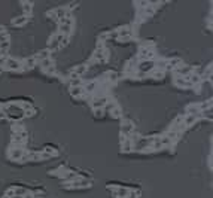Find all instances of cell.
Masks as SVG:
<instances>
[{
	"label": "cell",
	"instance_id": "obj_24",
	"mask_svg": "<svg viewBox=\"0 0 213 198\" xmlns=\"http://www.w3.org/2000/svg\"><path fill=\"white\" fill-rule=\"evenodd\" d=\"M159 143H161V146L164 148V146H170V144H172V140H170L167 136H164V137H159Z\"/></svg>",
	"mask_w": 213,
	"mask_h": 198
},
{
	"label": "cell",
	"instance_id": "obj_20",
	"mask_svg": "<svg viewBox=\"0 0 213 198\" xmlns=\"http://www.w3.org/2000/svg\"><path fill=\"white\" fill-rule=\"evenodd\" d=\"M96 89H97V82H94V81H92V82H88L87 85H85L83 91H85V92H94Z\"/></svg>",
	"mask_w": 213,
	"mask_h": 198
},
{
	"label": "cell",
	"instance_id": "obj_7",
	"mask_svg": "<svg viewBox=\"0 0 213 198\" xmlns=\"http://www.w3.org/2000/svg\"><path fill=\"white\" fill-rule=\"evenodd\" d=\"M174 85H178L180 88H189L192 87V83L189 81H186L185 78H180V76H174Z\"/></svg>",
	"mask_w": 213,
	"mask_h": 198
},
{
	"label": "cell",
	"instance_id": "obj_23",
	"mask_svg": "<svg viewBox=\"0 0 213 198\" xmlns=\"http://www.w3.org/2000/svg\"><path fill=\"white\" fill-rule=\"evenodd\" d=\"M40 67H43L45 70L49 67H52V60L51 58H46V60H42L40 61Z\"/></svg>",
	"mask_w": 213,
	"mask_h": 198
},
{
	"label": "cell",
	"instance_id": "obj_6",
	"mask_svg": "<svg viewBox=\"0 0 213 198\" xmlns=\"http://www.w3.org/2000/svg\"><path fill=\"white\" fill-rule=\"evenodd\" d=\"M131 36H133V31H131L130 27H122V28H119V31H118V37L121 40H128Z\"/></svg>",
	"mask_w": 213,
	"mask_h": 198
},
{
	"label": "cell",
	"instance_id": "obj_10",
	"mask_svg": "<svg viewBox=\"0 0 213 198\" xmlns=\"http://www.w3.org/2000/svg\"><path fill=\"white\" fill-rule=\"evenodd\" d=\"M89 182L87 180V179H82V177H78L76 180H73L72 182V186L73 188H85V186H88Z\"/></svg>",
	"mask_w": 213,
	"mask_h": 198
},
{
	"label": "cell",
	"instance_id": "obj_5",
	"mask_svg": "<svg viewBox=\"0 0 213 198\" xmlns=\"http://www.w3.org/2000/svg\"><path fill=\"white\" fill-rule=\"evenodd\" d=\"M5 68H6V70H20V68H21V63L17 61L15 58H6Z\"/></svg>",
	"mask_w": 213,
	"mask_h": 198
},
{
	"label": "cell",
	"instance_id": "obj_13",
	"mask_svg": "<svg viewBox=\"0 0 213 198\" xmlns=\"http://www.w3.org/2000/svg\"><path fill=\"white\" fill-rule=\"evenodd\" d=\"M52 14L57 16V20L60 21V20H63V18H66V15H67V9H66V7H57L55 12H52Z\"/></svg>",
	"mask_w": 213,
	"mask_h": 198
},
{
	"label": "cell",
	"instance_id": "obj_26",
	"mask_svg": "<svg viewBox=\"0 0 213 198\" xmlns=\"http://www.w3.org/2000/svg\"><path fill=\"white\" fill-rule=\"evenodd\" d=\"M200 110L203 112V110H206V109H212V100H209V101H204L203 104H200L198 106Z\"/></svg>",
	"mask_w": 213,
	"mask_h": 198
},
{
	"label": "cell",
	"instance_id": "obj_9",
	"mask_svg": "<svg viewBox=\"0 0 213 198\" xmlns=\"http://www.w3.org/2000/svg\"><path fill=\"white\" fill-rule=\"evenodd\" d=\"M128 191H130V189H127V188H124V186H122V188H115V189L112 191V194H113V195H116L118 198H127Z\"/></svg>",
	"mask_w": 213,
	"mask_h": 198
},
{
	"label": "cell",
	"instance_id": "obj_3",
	"mask_svg": "<svg viewBox=\"0 0 213 198\" xmlns=\"http://www.w3.org/2000/svg\"><path fill=\"white\" fill-rule=\"evenodd\" d=\"M24 157H26V152L22 148H11L9 150V158L12 161H21Z\"/></svg>",
	"mask_w": 213,
	"mask_h": 198
},
{
	"label": "cell",
	"instance_id": "obj_35",
	"mask_svg": "<svg viewBox=\"0 0 213 198\" xmlns=\"http://www.w3.org/2000/svg\"><path fill=\"white\" fill-rule=\"evenodd\" d=\"M46 73H48V75H55L57 70H55L54 67H49V68H46Z\"/></svg>",
	"mask_w": 213,
	"mask_h": 198
},
{
	"label": "cell",
	"instance_id": "obj_21",
	"mask_svg": "<svg viewBox=\"0 0 213 198\" xmlns=\"http://www.w3.org/2000/svg\"><path fill=\"white\" fill-rule=\"evenodd\" d=\"M14 194H15V197H24V195H27L28 194V191L26 189V188H15Z\"/></svg>",
	"mask_w": 213,
	"mask_h": 198
},
{
	"label": "cell",
	"instance_id": "obj_1",
	"mask_svg": "<svg viewBox=\"0 0 213 198\" xmlns=\"http://www.w3.org/2000/svg\"><path fill=\"white\" fill-rule=\"evenodd\" d=\"M6 116L11 118V119H15V121H20L24 118V110L21 107V104H9L6 107Z\"/></svg>",
	"mask_w": 213,
	"mask_h": 198
},
{
	"label": "cell",
	"instance_id": "obj_8",
	"mask_svg": "<svg viewBox=\"0 0 213 198\" xmlns=\"http://www.w3.org/2000/svg\"><path fill=\"white\" fill-rule=\"evenodd\" d=\"M61 37H63V34H57V36H54L48 43V49H57L58 48L60 43H61Z\"/></svg>",
	"mask_w": 213,
	"mask_h": 198
},
{
	"label": "cell",
	"instance_id": "obj_11",
	"mask_svg": "<svg viewBox=\"0 0 213 198\" xmlns=\"http://www.w3.org/2000/svg\"><path fill=\"white\" fill-rule=\"evenodd\" d=\"M186 113L188 115H194V116H198L201 113V110H200L198 104H189L188 107H186Z\"/></svg>",
	"mask_w": 213,
	"mask_h": 198
},
{
	"label": "cell",
	"instance_id": "obj_39",
	"mask_svg": "<svg viewBox=\"0 0 213 198\" xmlns=\"http://www.w3.org/2000/svg\"><path fill=\"white\" fill-rule=\"evenodd\" d=\"M3 31H5V28H3L2 26H0V33H3Z\"/></svg>",
	"mask_w": 213,
	"mask_h": 198
},
{
	"label": "cell",
	"instance_id": "obj_15",
	"mask_svg": "<svg viewBox=\"0 0 213 198\" xmlns=\"http://www.w3.org/2000/svg\"><path fill=\"white\" fill-rule=\"evenodd\" d=\"M27 15H21V16H17L15 20H12V24L14 26H24L26 22H27Z\"/></svg>",
	"mask_w": 213,
	"mask_h": 198
},
{
	"label": "cell",
	"instance_id": "obj_27",
	"mask_svg": "<svg viewBox=\"0 0 213 198\" xmlns=\"http://www.w3.org/2000/svg\"><path fill=\"white\" fill-rule=\"evenodd\" d=\"M70 85H72V88H75V87H81V85H82V81H81L79 78H76V79H70Z\"/></svg>",
	"mask_w": 213,
	"mask_h": 198
},
{
	"label": "cell",
	"instance_id": "obj_14",
	"mask_svg": "<svg viewBox=\"0 0 213 198\" xmlns=\"http://www.w3.org/2000/svg\"><path fill=\"white\" fill-rule=\"evenodd\" d=\"M197 121H198V119H197V116L186 115L185 118H183V125H185V127H191V125H192V124H195Z\"/></svg>",
	"mask_w": 213,
	"mask_h": 198
},
{
	"label": "cell",
	"instance_id": "obj_16",
	"mask_svg": "<svg viewBox=\"0 0 213 198\" xmlns=\"http://www.w3.org/2000/svg\"><path fill=\"white\" fill-rule=\"evenodd\" d=\"M58 30L61 31L63 36H69L70 31H72V26H67V24H60V26H58Z\"/></svg>",
	"mask_w": 213,
	"mask_h": 198
},
{
	"label": "cell",
	"instance_id": "obj_4",
	"mask_svg": "<svg viewBox=\"0 0 213 198\" xmlns=\"http://www.w3.org/2000/svg\"><path fill=\"white\" fill-rule=\"evenodd\" d=\"M109 103V100H107V97H94L92 98V101H91V106H92V109L96 110V109H103L104 106Z\"/></svg>",
	"mask_w": 213,
	"mask_h": 198
},
{
	"label": "cell",
	"instance_id": "obj_18",
	"mask_svg": "<svg viewBox=\"0 0 213 198\" xmlns=\"http://www.w3.org/2000/svg\"><path fill=\"white\" fill-rule=\"evenodd\" d=\"M49 49H42L40 52L37 54V57H36V60H39V61H42V60H46V58H49Z\"/></svg>",
	"mask_w": 213,
	"mask_h": 198
},
{
	"label": "cell",
	"instance_id": "obj_29",
	"mask_svg": "<svg viewBox=\"0 0 213 198\" xmlns=\"http://www.w3.org/2000/svg\"><path fill=\"white\" fill-rule=\"evenodd\" d=\"M22 6H24V12H26V14H30V12H31V3H30V2H22Z\"/></svg>",
	"mask_w": 213,
	"mask_h": 198
},
{
	"label": "cell",
	"instance_id": "obj_2",
	"mask_svg": "<svg viewBox=\"0 0 213 198\" xmlns=\"http://www.w3.org/2000/svg\"><path fill=\"white\" fill-rule=\"evenodd\" d=\"M137 70L140 75L146 76L148 73H151L152 70H155V61H154V60H143V61L139 63Z\"/></svg>",
	"mask_w": 213,
	"mask_h": 198
},
{
	"label": "cell",
	"instance_id": "obj_31",
	"mask_svg": "<svg viewBox=\"0 0 213 198\" xmlns=\"http://www.w3.org/2000/svg\"><path fill=\"white\" fill-rule=\"evenodd\" d=\"M2 42H7V33L6 31L0 33V43H2Z\"/></svg>",
	"mask_w": 213,
	"mask_h": 198
},
{
	"label": "cell",
	"instance_id": "obj_40",
	"mask_svg": "<svg viewBox=\"0 0 213 198\" xmlns=\"http://www.w3.org/2000/svg\"><path fill=\"white\" fill-rule=\"evenodd\" d=\"M12 198H22V197H12Z\"/></svg>",
	"mask_w": 213,
	"mask_h": 198
},
{
	"label": "cell",
	"instance_id": "obj_22",
	"mask_svg": "<svg viewBox=\"0 0 213 198\" xmlns=\"http://www.w3.org/2000/svg\"><path fill=\"white\" fill-rule=\"evenodd\" d=\"M78 177H79V176H78L76 173H73V171H69V173H67V174L64 176V180H66V182H70V183H72V182H73V180H76Z\"/></svg>",
	"mask_w": 213,
	"mask_h": 198
},
{
	"label": "cell",
	"instance_id": "obj_25",
	"mask_svg": "<svg viewBox=\"0 0 213 198\" xmlns=\"http://www.w3.org/2000/svg\"><path fill=\"white\" fill-rule=\"evenodd\" d=\"M35 64H36V58H28V60H26L24 68H26V70H27V68H31Z\"/></svg>",
	"mask_w": 213,
	"mask_h": 198
},
{
	"label": "cell",
	"instance_id": "obj_36",
	"mask_svg": "<svg viewBox=\"0 0 213 198\" xmlns=\"http://www.w3.org/2000/svg\"><path fill=\"white\" fill-rule=\"evenodd\" d=\"M5 63H6V57H0V67L5 66Z\"/></svg>",
	"mask_w": 213,
	"mask_h": 198
},
{
	"label": "cell",
	"instance_id": "obj_32",
	"mask_svg": "<svg viewBox=\"0 0 213 198\" xmlns=\"http://www.w3.org/2000/svg\"><path fill=\"white\" fill-rule=\"evenodd\" d=\"M139 197V192L136 194L134 191H128V195H127V198H137Z\"/></svg>",
	"mask_w": 213,
	"mask_h": 198
},
{
	"label": "cell",
	"instance_id": "obj_28",
	"mask_svg": "<svg viewBox=\"0 0 213 198\" xmlns=\"http://www.w3.org/2000/svg\"><path fill=\"white\" fill-rule=\"evenodd\" d=\"M107 78H109V82H116L118 81V75L115 73V72H110V73H107Z\"/></svg>",
	"mask_w": 213,
	"mask_h": 198
},
{
	"label": "cell",
	"instance_id": "obj_19",
	"mask_svg": "<svg viewBox=\"0 0 213 198\" xmlns=\"http://www.w3.org/2000/svg\"><path fill=\"white\" fill-rule=\"evenodd\" d=\"M70 91H72V96L73 97H81L85 94V91H83L82 87H75V88H72Z\"/></svg>",
	"mask_w": 213,
	"mask_h": 198
},
{
	"label": "cell",
	"instance_id": "obj_37",
	"mask_svg": "<svg viewBox=\"0 0 213 198\" xmlns=\"http://www.w3.org/2000/svg\"><path fill=\"white\" fill-rule=\"evenodd\" d=\"M5 116H6V112H5V110H0V119H3Z\"/></svg>",
	"mask_w": 213,
	"mask_h": 198
},
{
	"label": "cell",
	"instance_id": "obj_34",
	"mask_svg": "<svg viewBox=\"0 0 213 198\" xmlns=\"http://www.w3.org/2000/svg\"><path fill=\"white\" fill-rule=\"evenodd\" d=\"M103 113H104L103 109H96V110H94V115H96V116H103Z\"/></svg>",
	"mask_w": 213,
	"mask_h": 198
},
{
	"label": "cell",
	"instance_id": "obj_12",
	"mask_svg": "<svg viewBox=\"0 0 213 198\" xmlns=\"http://www.w3.org/2000/svg\"><path fill=\"white\" fill-rule=\"evenodd\" d=\"M121 133L124 134V136H130L131 133H133V124L128 122V121H125L122 124V127H121Z\"/></svg>",
	"mask_w": 213,
	"mask_h": 198
},
{
	"label": "cell",
	"instance_id": "obj_33",
	"mask_svg": "<svg viewBox=\"0 0 213 198\" xmlns=\"http://www.w3.org/2000/svg\"><path fill=\"white\" fill-rule=\"evenodd\" d=\"M67 43H69V36H63L60 45H67Z\"/></svg>",
	"mask_w": 213,
	"mask_h": 198
},
{
	"label": "cell",
	"instance_id": "obj_38",
	"mask_svg": "<svg viewBox=\"0 0 213 198\" xmlns=\"http://www.w3.org/2000/svg\"><path fill=\"white\" fill-rule=\"evenodd\" d=\"M22 198H33V195H31V194H27V195H24Z\"/></svg>",
	"mask_w": 213,
	"mask_h": 198
},
{
	"label": "cell",
	"instance_id": "obj_17",
	"mask_svg": "<svg viewBox=\"0 0 213 198\" xmlns=\"http://www.w3.org/2000/svg\"><path fill=\"white\" fill-rule=\"evenodd\" d=\"M124 142H122V150L124 152H131L133 150V143H131L130 139H122Z\"/></svg>",
	"mask_w": 213,
	"mask_h": 198
},
{
	"label": "cell",
	"instance_id": "obj_30",
	"mask_svg": "<svg viewBox=\"0 0 213 198\" xmlns=\"http://www.w3.org/2000/svg\"><path fill=\"white\" fill-rule=\"evenodd\" d=\"M110 113H112V115H113V118H121V109H119V107H115V109L112 110V112H110Z\"/></svg>",
	"mask_w": 213,
	"mask_h": 198
}]
</instances>
